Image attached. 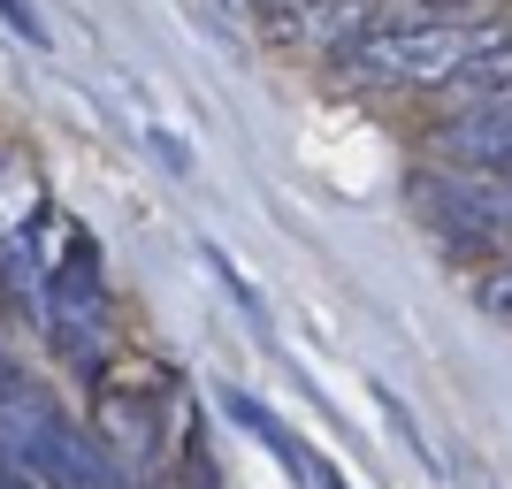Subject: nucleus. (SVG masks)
Wrapping results in <instances>:
<instances>
[{"instance_id":"nucleus-3","label":"nucleus","mask_w":512,"mask_h":489,"mask_svg":"<svg viewBox=\"0 0 512 489\" xmlns=\"http://www.w3.org/2000/svg\"><path fill=\"white\" fill-rule=\"evenodd\" d=\"M428 153L459 169H512V92H482V100L451 107L428 130Z\"/></svg>"},{"instance_id":"nucleus-4","label":"nucleus","mask_w":512,"mask_h":489,"mask_svg":"<svg viewBox=\"0 0 512 489\" xmlns=\"http://www.w3.org/2000/svg\"><path fill=\"white\" fill-rule=\"evenodd\" d=\"M451 92H467V100H482V92H512V23L482 46V54H474V69H467Z\"/></svg>"},{"instance_id":"nucleus-7","label":"nucleus","mask_w":512,"mask_h":489,"mask_svg":"<svg viewBox=\"0 0 512 489\" xmlns=\"http://www.w3.org/2000/svg\"><path fill=\"white\" fill-rule=\"evenodd\" d=\"M321 489H344V482H337V474H329V467H321Z\"/></svg>"},{"instance_id":"nucleus-6","label":"nucleus","mask_w":512,"mask_h":489,"mask_svg":"<svg viewBox=\"0 0 512 489\" xmlns=\"http://www.w3.org/2000/svg\"><path fill=\"white\" fill-rule=\"evenodd\" d=\"M459 489H497V482H490L482 467H459Z\"/></svg>"},{"instance_id":"nucleus-2","label":"nucleus","mask_w":512,"mask_h":489,"mask_svg":"<svg viewBox=\"0 0 512 489\" xmlns=\"http://www.w3.org/2000/svg\"><path fill=\"white\" fill-rule=\"evenodd\" d=\"M413 214L428 237H444L459 253H512V169H459V161H428L406 184Z\"/></svg>"},{"instance_id":"nucleus-1","label":"nucleus","mask_w":512,"mask_h":489,"mask_svg":"<svg viewBox=\"0 0 512 489\" xmlns=\"http://www.w3.org/2000/svg\"><path fill=\"white\" fill-rule=\"evenodd\" d=\"M497 31H505L497 16H375L360 39L344 46V69L360 85H383V92L459 85Z\"/></svg>"},{"instance_id":"nucleus-5","label":"nucleus","mask_w":512,"mask_h":489,"mask_svg":"<svg viewBox=\"0 0 512 489\" xmlns=\"http://www.w3.org/2000/svg\"><path fill=\"white\" fill-rule=\"evenodd\" d=\"M474 306H482L490 321H512V253L497 260V268H482V276H474Z\"/></svg>"}]
</instances>
